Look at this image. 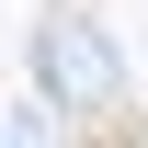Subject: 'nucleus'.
Listing matches in <instances>:
<instances>
[{
    "label": "nucleus",
    "instance_id": "obj_1",
    "mask_svg": "<svg viewBox=\"0 0 148 148\" xmlns=\"http://www.w3.org/2000/svg\"><path fill=\"white\" fill-rule=\"evenodd\" d=\"M34 80H46L57 103H80V114H91V103H114V46H103L80 12H57L46 34H34Z\"/></svg>",
    "mask_w": 148,
    "mask_h": 148
}]
</instances>
